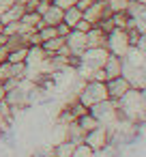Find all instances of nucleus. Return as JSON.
Returning <instances> with one entry per match:
<instances>
[{"label": "nucleus", "instance_id": "nucleus-1", "mask_svg": "<svg viewBox=\"0 0 146 157\" xmlns=\"http://www.w3.org/2000/svg\"><path fill=\"white\" fill-rule=\"evenodd\" d=\"M116 103H118V112L122 118H127L135 125L146 118V97L140 88H129Z\"/></svg>", "mask_w": 146, "mask_h": 157}, {"label": "nucleus", "instance_id": "nucleus-2", "mask_svg": "<svg viewBox=\"0 0 146 157\" xmlns=\"http://www.w3.org/2000/svg\"><path fill=\"white\" fill-rule=\"evenodd\" d=\"M103 99H110V97H107L105 82H101V80H86L82 90L77 93V101L84 103L86 108H90V105H95Z\"/></svg>", "mask_w": 146, "mask_h": 157}, {"label": "nucleus", "instance_id": "nucleus-3", "mask_svg": "<svg viewBox=\"0 0 146 157\" xmlns=\"http://www.w3.org/2000/svg\"><path fill=\"white\" fill-rule=\"evenodd\" d=\"M88 112H90V114H92L101 125H105L107 129H110L112 125H116V121L120 118L118 103H116L114 99H103V101H99V103L90 105V108H88Z\"/></svg>", "mask_w": 146, "mask_h": 157}, {"label": "nucleus", "instance_id": "nucleus-4", "mask_svg": "<svg viewBox=\"0 0 146 157\" xmlns=\"http://www.w3.org/2000/svg\"><path fill=\"white\" fill-rule=\"evenodd\" d=\"M105 48H107L110 54L122 58V56L127 54V50L131 48L129 33H127L125 28H114V30H110V33H107V39H105Z\"/></svg>", "mask_w": 146, "mask_h": 157}, {"label": "nucleus", "instance_id": "nucleus-5", "mask_svg": "<svg viewBox=\"0 0 146 157\" xmlns=\"http://www.w3.org/2000/svg\"><path fill=\"white\" fill-rule=\"evenodd\" d=\"M114 11L110 9V5H107V0H95V2L82 13V17L84 20H88L92 26H99V22H103L105 17H110Z\"/></svg>", "mask_w": 146, "mask_h": 157}, {"label": "nucleus", "instance_id": "nucleus-6", "mask_svg": "<svg viewBox=\"0 0 146 157\" xmlns=\"http://www.w3.org/2000/svg\"><path fill=\"white\" fill-rule=\"evenodd\" d=\"M84 142H86L95 153H99V151H103V148L110 144V129H107L105 125H99L97 129H92V131H88V133L84 136Z\"/></svg>", "mask_w": 146, "mask_h": 157}, {"label": "nucleus", "instance_id": "nucleus-7", "mask_svg": "<svg viewBox=\"0 0 146 157\" xmlns=\"http://www.w3.org/2000/svg\"><path fill=\"white\" fill-rule=\"evenodd\" d=\"M105 88H107V97L114 99V101H118V99H120L129 88H133V86H131V82H129L125 75H118V78L107 80V82H105Z\"/></svg>", "mask_w": 146, "mask_h": 157}, {"label": "nucleus", "instance_id": "nucleus-8", "mask_svg": "<svg viewBox=\"0 0 146 157\" xmlns=\"http://www.w3.org/2000/svg\"><path fill=\"white\" fill-rule=\"evenodd\" d=\"M127 13H129V17H131V26H135L140 33H146V7L133 2V0H129Z\"/></svg>", "mask_w": 146, "mask_h": 157}, {"label": "nucleus", "instance_id": "nucleus-9", "mask_svg": "<svg viewBox=\"0 0 146 157\" xmlns=\"http://www.w3.org/2000/svg\"><path fill=\"white\" fill-rule=\"evenodd\" d=\"M65 43H67V48L71 50V56H80V54L88 48L86 33H80V30H75V28H71V33L65 37Z\"/></svg>", "mask_w": 146, "mask_h": 157}, {"label": "nucleus", "instance_id": "nucleus-10", "mask_svg": "<svg viewBox=\"0 0 146 157\" xmlns=\"http://www.w3.org/2000/svg\"><path fill=\"white\" fill-rule=\"evenodd\" d=\"M24 13H26V5H22V2H13L11 7H7V9L0 11V26L11 24V22H20Z\"/></svg>", "mask_w": 146, "mask_h": 157}, {"label": "nucleus", "instance_id": "nucleus-11", "mask_svg": "<svg viewBox=\"0 0 146 157\" xmlns=\"http://www.w3.org/2000/svg\"><path fill=\"white\" fill-rule=\"evenodd\" d=\"M101 69H103V73H105V82L112 80V78H118V75H122V58L110 54L107 60H105V65H103Z\"/></svg>", "mask_w": 146, "mask_h": 157}, {"label": "nucleus", "instance_id": "nucleus-12", "mask_svg": "<svg viewBox=\"0 0 146 157\" xmlns=\"http://www.w3.org/2000/svg\"><path fill=\"white\" fill-rule=\"evenodd\" d=\"M62 15H65V11H62L60 7H56V5L50 2V7H47L45 13L41 15V20H43V24H47V26H56V24L62 22Z\"/></svg>", "mask_w": 146, "mask_h": 157}, {"label": "nucleus", "instance_id": "nucleus-13", "mask_svg": "<svg viewBox=\"0 0 146 157\" xmlns=\"http://www.w3.org/2000/svg\"><path fill=\"white\" fill-rule=\"evenodd\" d=\"M105 39H107V35H105L99 26H92V28L86 33L88 48H105Z\"/></svg>", "mask_w": 146, "mask_h": 157}, {"label": "nucleus", "instance_id": "nucleus-14", "mask_svg": "<svg viewBox=\"0 0 146 157\" xmlns=\"http://www.w3.org/2000/svg\"><path fill=\"white\" fill-rule=\"evenodd\" d=\"M84 129L73 121V123H69V125H65V140H69V142H73V144H80V142H84Z\"/></svg>", "mask_w": 146, "mask_h": 157}, {"label": "nucleus", "instance_id": "nucleus-15", "mask_svg": "<svg viewBox=\"0 0 146 157\" xmlns=\"http://www.w3.org/2000/svg\"><path fill=\"white\" fill-rule=\"evenodd\" d=\"M73 148H75L73 142H69V140H60V142L54 144V148H52V157H71Z\"/></svg>", "mask_w": 146, "mask_h": 157}, {"label": "nucleus", "instance_id": "nucleus-16", "mask_svg": "<svg viewBox=\"0 0 146 157\" xmlns=\"http://www.w3.org/2000/svg\"><path fill=\"white\" fill-rule=\"evenodd\" d=\"M75 123H77V125L84 129V133H88V131H92V129H97V127L101 125V123H99V121H97V118H95L90 112H86V114L77 116V118H75Z\"/></svg>", "mask_w": 146, "mask_h": 157}, {"label": "nucleus", "instance_id": "nucleus-17", "mask_svg": "<svg viewBox=\"0 0 146 157\" xmlns=\"http://www.w3.org/2000/svg\"><path fill=\"white\" fill-rule=\"evenodd\" d=\"M82 20V11L73 5V7H69V9H65V15H62V22L65 24H69L71 28H75V24Z\"/></svg>", "mask_w": 146, "mask_h": 157}, {"label": "nucleus", "instance_id": "nucleus-18", "mask_svg": "<svg viewBox=\"0 0 146 157\" xmlns=\"http://www.w3.org/2000/svg\"><path fill=\"white\" fill-rule=\"evenodd\" d=\"M43 45V50L47 52V54H56L62 45H65V37H60V35H56V37H52V39H47V41H43L41 43Z\"/></svg>", "mask_w": 146, "mask_h": 157}, {"label": "nucleus", "instance_id": "nucleus-19", "mask_svg": "<svg viewBox=\"0 0 146 157\" xmlns=\"http://www.w3.org/2000/svg\"><path fill=\"white\" fill-rule=\"evenodd\" d=\"M28 48H30V45L17 48V50H11V52L7 54V60H9V63H26V56H28Z\"/></svg>", "mask_w": 146, "mask_h": 157}, {"label": "nucleus", "instance_id": "nucleus-20", "mask_svg": "<svg viewBox=\"0 0 146 157\" xmlns=\"http://www.w3.org/2000/svg\"><path fill=\"white\" fill-rule=\"evenodd\" d=\"M71 157H95V151H92L86 142H80V144H75Z\"/></svg>", "mask_w": 146, "mask_h": 157}, {"label": "nucleus", "instance_id": "nucleus-21", "mask_svg": "<svg viewBox=\"0 0 146 157\" xmlns=\"http://www.w3.org/2000/svg\"><path fill=\"white\" fill-rule=\"evenodd\" d=\"M107 5L112 11H125L127 5H129V0H107Z\"/></svg>", "mask_w": 146, "mask_h": 157}, {"label": "nucleus", "instance_id": "nucleus-22", "mask_svg": "<svg viewBox=\"0 0 146 157\" xmlns=\"http://www.w3.org/2000/svg\"><path fill=\"white\" fill-rule=\"evenodd\" d=\"M90 28H92V24H90L88 20H84V17H82L77 24H75V30H80V33H88Z\"/></svg>", "mask_w": 146, "mask_h": 157}, {"label": "nucleus", "instance_id": "nucleus-23", "mask_svg": "<svg viewBox=\"0 0 146 157\" xmlns=\"http://www.w3.org/2000/svg\"><path fill=\"white\" fill-rule=\"evenodd\" d=\"M50 2H52V5H56V7H60V9L65 11V9H69V7H73V5H75V0H50Z\"/></svg>", "mask_w": 146, "mask_h": 157}, {"label": "nucleus", "instance_id": "nucleus-24", "mask_svg": "<svg viewBox=\"0 0 146 157\" xmlns=\"http://www.w3.org/2000/svg\"><path fill=\"white\" fill-rule=\"evenodd\" d=\"M56 33H58L60 37H67V35L71 33V26L65 24V22H60V24H56Z\"/></svg>", "mask_w": 146, "mask_h": 157}, {"label": "nucleus", "instance_id": "nucleus-25", "mask_svg": "<svg viewBox=\"0 0 146 157\" xmlns=\"http://www.w3.org/2000/svg\"><path fill=\"white\" fill-rule=\"evenodd\" d=\"M92 2H95V0H75V7H77V9L84 13V11H86V9H88Z\"/></svg>", "mask_w": 146, "mask_h": 157}, {"label": "nucleus", "instance_id": "nucleus-26", "mask_svg": "<svg viewBox=\"0 0 146 157\" xmlns=\"http://www.w3.org/2000/svg\"><path fill=\"white\" fill-rule=\"evenodd\" d=\"M135 48H140V50L146 54V33H142V35H140V39L135 41Z\"/></svg>", "mask_w": 146, "mask_h": 157}, {"label": "nucleus", "instance_id": "nucleus-27", "mask_svg": "<svg viewBox=\"0 0 146 157\" xmlns=\"http://www.w3.org/2000/svg\"><path fill=\"white\" fill-rule=\"evenodd\" d=\"M7 125H9V121L5 118V114H2V110H0V129H5Z\"/></svg>", "mask_w": 146, "mask_h": 157}, {"label": "nucleus", "instance_id": "nucleus-28", "mask_svg": "<svg viewBox=\"0 0 146 157\" xmlns=\"http://www.w3.org/2000/svg\"><path fill=\"white\" fill-rule=\"evenodd\" d=\"M15 2V0H0V9H7V7H11Z\"/></svg>", "mask_w": 146, "mask_h": 157}, {"label": "nucleus", "instance_id": "nucleus-29", "mask_svg": "<svg viewBox=\"0 0 146 157\" xmlns=\"http://www.w3.org/2000/svg\"><path fill=\"white\" fill-rule=\"evenodd\" d=\"M5 97H7V90H5V86H2V84H0V103L5 101Z\"/></svg>", "mask_w": 146, "mask_h": 157}, {"label": "nucleus", "instance_id": "nucleus-30", "mask_svg": "<svg viewBox=\"0 0 146 157\" xmlns=\"http://www.w3.org/2000/svg\"><path fill=\"white\" fill-rule=\"evenodd\" d=\"M133 2H137V5H144V7H146V0H133Z\"/></svg>", "mask_w": 146, "mask_h": 157}, {"label": "nucleus", "instance_id": "nucleus-31", "mask_svg": "<svg viewBox=\"0 0 146 157\" xmlns=\"http://www.w3.org/2000/svg\"><path fill=\"white\" fill-rule=\"evenodd\" d=\"M15 2H22V5H26V2H28V0H15Z\"/></svg>", "mask_w": 146, "mask_h": 157}]
</instances>
